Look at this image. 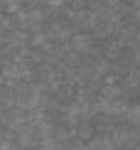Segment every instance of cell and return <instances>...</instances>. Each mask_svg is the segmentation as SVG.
Instances as JSON below:
<instances>
[{
	"label": "cell",
	"mask_w": 140,
	"mask_h": 150,
	"mask_svg": "<svg viewBox=\"0 0 140 150\" xmlns=\"http://www.w3.org/2000/svg\"><path fill=\"white\" fill-rule=\"evenodd\" d=\"M27 121H30V116H27V111H22L20 106H12V108H8L3 113V123L8 126L10 130H20V128H25L27 126Z\"/></svg>",
	"instance_id": "obj_1"
},
{
	"label": "cell",
	"mask_w": 140,
	"mask_h": 150,
	"mask_svg": "<svg viewBox=\"0 0 140 150\" xmlns=\"http://www.w3.org/2000/svg\"><path fill=\"white\" fill-rule=\"evenodd\" d=\"M69 47H71L76 54H88L93 49V37L86 35V32H79V35L69 37Z\"/></svg>",
	"instance_id": "obj_2"
},
{
	"label": "cell",
	"mask_w": 140,
	"mask_h": 150,
	"mask_svg": "<svg viewBox=\"0 0 140 150\" xmlns=\"http://www.w3.org/2000/svg\"><path fill=\"white\" fill-rule=\"evenodd\" d=\"M37 143H40V138H37L35 128L30 123L17 130V148H37Z\"/></svg>",
	"instance_id": "obj_3"
},
{
	"label": "cell",
	"mask_w": 140,
	"mask_h": 150,
	"mask_svg": "<svg viewBox=\"0 0 140 150\" xmlns=\"http://www.w3.org/2000/svg\"><path fill=\"white\" fill-rule=\"evenodd\" d=\"M84 148L86 150H116V145H113V140H111V135H93V138H88L84 143Z\"/></svg>",
	"instance_id": "obj_4"
},
{
	"label": "cell",
	"mask_w": 140,
	"mask_h": 150,
	"mask_svg": "<svg viewBox=\"0 0 140 150\" xmlns=\"http://www.w3.org/2000/svg\"><path fill=\"white\" fill-rule=\"evenodd\" d=\"M123 116H125V123H128L130 128H135V126H138V106H135V103H130V106H125V111H123Z\"/></svg>",
	"instance_id": "obj_5"
},
{
	"label": "cell",
	"mask_w": 140,
	"mask_h": 150,
	"mask_svg": "<svg viewBox=\"0 0 140 150\" xmlns=\"http://www.w3.org/2000/svg\"><path fill=\"white\" fill-rule=\"evenodd\" d=\"M44 3H47V8L59 10V8H64V5H66V0H44Z\"/></svg>",
	"instance_id": "obj_6"
},
{
	"label": "cell",
	"mask_w": 140,
	"mask_h": 150,
	"mask_svg": "<svg viewBox=\"0 0 140 150\" xmlns=\"http://www.w3.org/2000/svg\"><path fill=\"white\" fill-rule=\"evenodd\" d=\"M64 150H86L84 143H71V145H64Z\"/></svg>",
	"instance_id": "obj_7"
},
{
	"label": "cell",
	"mask_w": 140,
	"mask_h": 150,
	"mask_svg": "<svg viewBox=\"0 0 140 150\" xmlns=\"http://www.w3.org/2000/svg\"><path fill=\"white\" fill-rule=\"evenodd\" d=\"M40 0H20V5H27V8H37Z\"/></svg>",
	"instance_id": "obj_8"
},
{
	"label": "cell",
	"mask_w": 140,
	"mask_h": 150,
	"mask_svg": "<svg viewBox=\"0 0 140 150\" xmlns=\"http://www.w3.org/2000/svg\"><path fill=\"white\" fill-rule=\"evenodd\" d=\"M3 113H5V111H3V108H0V126H3Z\"/></svg>",
	"instance_id": "obj_9"
},
{
	"label": "cell",
	"mask_w": 140,
	"mask_h": 150,
	"mask_svg": "<svg viewBox=\"0 0 140 150\" xmlns=\"http://www.w3.org/2000/svg\"><path fill=\"white\" fill-rule=\"evenodd\" d=\"M0 12H3V5H0Z\"/></svg>",
	"instance_id": "obj_10"
},
{
	"label": "cell",
	"mask_w": 140,
	"mask_h": 150,
	"mask_svg": "<svg viewBox=\"0 0 140 150\" xmlns=\"http://www.w3.org/2000/svg\"><path fill=\"white\" fill-rule=\"evenodd\" d=\"M125 150H128V148H125Z\"/></svg>",
	"instance_id": "obj_11"
}]
</instances>
